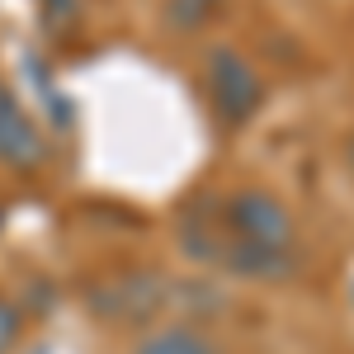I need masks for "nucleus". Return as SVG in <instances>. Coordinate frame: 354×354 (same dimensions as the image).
Returning a JSON list of instances; mask_svg holds the SVG:
<instances>
[{
    "label": "nucleus",
    "mask_w": 354,
    "mask_h": 354,
    "mask_svg": "<svg viewBox=\"0 0 354 354\" xmlns=\"http://www.w3.org/2000/svg\"><path fill=\"white\" fill-rule=\"evenodd\" d=\"M175 245H180L185 260L203 265V270L232 274V279H245V283H288L302 270L298 250H274V245H255L232 236L218 218L213 194H198L175 213Z\"/></svg>",
    "instance_id": "1"
},
{
    "label": "nucleus",
    "mask_w": 354,
    "mask_h": 354,
    "mask_svg": "<svg viewBox=\"0 0 354 354\" xmlns=\"http://www.w3.org/2000/svg\"><path fill=\"white\" fill-rule=\"evenodd\" d=\"M90 317L109 322L123 330H151L165 312L175 307V279L151 265H133V270H113L90 283L85 293Z\"/></svg>",
    "instance_id": "2"
},
{
    "label": "nucleus",
    "mask_w": 354,
    "mask_h": 354,
    "mask_svg": "<svg viewBox=\"0 0 354 354\" xmlns=\"http://www.w3.org/2000/svg\"><path fill=\"white\" fill-rule=\"evenodd\" d=\"M203 90L227 128H245L265 104V81L236 43H213L203 53Z\"/></svg>",
    "instance_id": "3"
},
{
    "label": "nucleus",
    "mask_w": 354,
    "mask_h": 354,
    "mask_svg": "<svg viewBox=\"0 0 354 354\" xmlns=\"http://www.w3.org/2000/svg\"><path fill=\"white\" fill-rule=\"evenodd\" d=\"M218 218L232 236L255 245H274V250H298V218L293 208L265 185H241V189L218 198Z\"/></svg>",
    "instance_id": "4"
},
{
    "label": "nucleus",
    "mask_w": 354,
    "mask_h": 354,
    "mask_svg": "<svg viewBox=\"0 0 354 354\" xmlns=\"http://www.w3.org/2000/svg\"><path fill=\"white\" fill-rule=\"evenodd\" d=\"M48 156H53L48 133L24 109V100L0 81V165L5 170H19V175H33V170L48 165Z\"/></svg>",
    "instance_id": "5"
},
{
    "label": "nucleus",
    "mask_w": 354,
    "mask_h": 354,
    "mask_svg": "<svg viewBox=\"0 0 354 354\" xmlns=\"http://www.w3.org/2000/svg\"><path fill=\"white\" fill-rule=\"evenodd\" d=\"M128 354H227L213 340L208 326H194V322H165V326H151L133 340Z\"/></svg>",
    "instance_id": "6"
},
{
    "label": "nucleus",
    "mask_w": 354,
    "mask_h": 354,
    "mask_svg": "<svg viewBox=\"0 0 354 354\" xmlns=\"http://www.w3.org/2000/svg\"><path fill=\"white\" fill-rule=\"evenodd\" d=\"M232 0H161V28L165 33H203Z\"/></svg>",
    "instance_id": "7"
},
{
    "label": "nucleus",
    "mask_w": 354,
    "mask_h": 354,
    "mask_svg": "<svg viewBox=\"0 0 354 354\" xmlns=\"http://www.w3.org/2000/svg\"><path fill=\"white\" fill-rule=\"evenodd\" d=\"M24 330H28V307L10 293H0V354H15L24 345Z\"/></svg>",
    "instance_id": "8"
},
{
    "label": "nucleus",
    "mask_w": 354,
    "mask_h": 354,
    "mask_svg": "<svg viewBox=\"0 0 354 354\" xmlns=\"http://www.w3.org/2000/svg\"><path fill=\"white\" fill-rule=\"evenodd\" d=\"M48 19H76V0H38Z\"/></svg>",
    "instance_id": "9"
},
{
    "label": "nucleus",
    "mask_w": 354,
    "mask_h": 354,
    "mask_svg": "<svg viewBox=\"0 0 354 354\" xmlns=\"http://www.w3.org/2000/svg\"><path fill=\"white\" fill-rule=\"evenodd\" d=\"M345 165H350V175H354V128H350V137H345Z\"/></svg>",
    "instance_id": "10"
}]
</instances>
